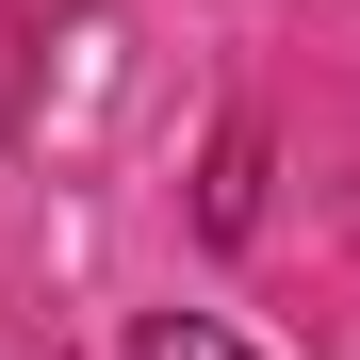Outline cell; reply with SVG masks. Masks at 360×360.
<instances>
[{
    "mask_svg": "<svg viewBox=\"0 0 360 360\" xmlns=\"http://www.w3.org/2000/svg\"><path fill=\"white\" fill-rule=\"evenodd\" d=\"M131 360H246V344H229L213 311H148V328H131Z\"/></svg>",
    "mask_w": 360,
    "mask_h": 360,
    "instance_id": "obj_1",
    "label": "cell"
},
{
    "mask_svg": "<svg viewBox=\"0 0 360 360\" xmlns=\"http://www.w3.org/2000/svg\"><path fill=\"white\" fill-rule=\"evenodd\" d=\"M246 213H262V131H229L213 148V229H246Z\"/></svg>",
    "mask_w": 360,
    "mask_h": 360,
    "instance_id": "obj_2",
    "label": "cell"
}]
</instances>
